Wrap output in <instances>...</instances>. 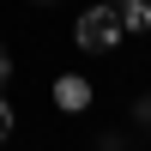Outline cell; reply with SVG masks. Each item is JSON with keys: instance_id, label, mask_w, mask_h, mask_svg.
Wrapping results in <instances>:
<instances>
[{"instance_id": "6da1fadb", "label": "cell", "mask_w": 151, "mask_h": 151, "mask_svg": "<svg viewBox=\"0 0 151 151\" xmlns=\"http://www.w3.org/2000/svg\"><path fill=\"white\" fill-rule=\"evenodd\" d=\"M121 36L127 30H121V12L109 6V0L91 6V12H79V24H73V42H79L85 55H109V48H121Z\"/></svg>"}, {"instance_id": "7a4b0ae2", "label": "cell", "mask_w": 151, "mask_h": 151, "mask_svg": "<svg viewBox=\"0 0 151 151\" xmlns=\"http://www.w3.org/2000/svg\"><path fill=\"white\" fill-rule=\"evenodd\" d=\"M55 109L60 115H85V109H91V85H85L79 73H60L55 79Z\"/></svg>"}, {"instance_id": "3957f363", "label": "cell", "mask_w": 151, "mask_h": 151, "mask_svg": "<svg viewBox=\"0 0 151 151\" xmlns=\"http://www.w3.org/2000/svg\"><path fill=\"white\" fill-rule=\"evenodd\" d=\"M121 30H133V36L151 30V0H127V6H121Z\"/></svg>"}, {"instance_id": "277c9868", "label": "cell", "mask_w": 151, "mask_h": 151, "mask_svg": "<svg viewBox=\"0 0 151 151\" xmlns=\"http://www.w3.org/2000/svg\"><path fill=\"white\" fill-rule=\"evenodd\" d=\"M12 127H18V115H12V103L0 97V139H12Z\"/></svg>"}, {"instance_id": "5b68a950", "label": "cell", "mask_w": 151, "mask_h": 151, "mask_svg": "<svg viewBox=\"0 0 151 151\" xmlns=\"http://www.w3.org/2000/svg\"><path fill=\"white\" fill-rule=\"evenodd\" d=\"M12 79V55H6V42H0V85Z\"/></svg>"}, {"instance_id": "8992f818", "label": "cell", "mask_w": 151, "mask_h": 151, "mask_svg": "<svg viewBox=\"0 0 151 151\" xmlns=\"http://www.w3.org/2000/svg\"><path fill=\"white\" fill-rule=\"evenodd\" d=\"M109 6H115V12H121V6H127V0H109Z\"/></svg>"}]
</instances>
